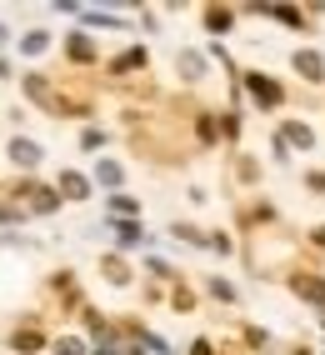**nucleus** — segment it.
<instances>
[{"instance_id": "obj_1", "label": "nucleus", "mask_w": 325, "mask_h": 355, "mask_svg": "<svg viewBox=\"0 0 325 355\" xmlns=\"http://www.w3.org/2000/svg\"><path fill=\"white\" fill-rule=\"evenodd\" d=\"M295 70L306 80H325V60L315 55V51H295Z\"/></svg>"}, {"instance_id": "obj_5", "label": "nucleus", "mask_w": 325, "mask_h": 355, "mask_svg": "<svg viewBox=\"0 0 325 355\" xmlns=\"http://www.w3.org/2000/svg\"><path fill=\"white\" fill-rule=\"evenodd\" d=\"M295 291H300V295H310V300H320V305H325V286H320V280H295Z\"/></svg>"}, {"instance_id": "obj_7", "label": "nucleus", "mask_w": 325, "mask_h": 355, "mask_svg": "<svg viewBox=\"0 0 325 355\" xmlns=\"http://www.w3.org/2000/svg\"><path fill=\"white\" fill-rule=\"evenodd\" d=\"M115 230H121V245H135V241H141V230H135V225H115Z\"/></svg>"}, {"instance_id": "obj_2", "label": "nucleus", "mask_w": 325, "mask_h": 355, "mask_svg": "<svg viewBox=\"0 0 325 355\" xmlns=\"http://www.w3.org/2000/svg\"><path fill=\"white\" fill-rule=\"evenodd\" d=\"M10 160H15V165H40V146H35V140H15V146H10Z\"/></svg>"}, {"instance_id": "obj_6", "label": "nucleus", "mask_w": 325, "mask_h": 355, "mask_svg": "<svg viewBox=\"0 0 325 355\" xmlns=\"http://www.w3.org/2000/svg\"><path fill=\"white\" fill-rule=\"evenodd\" d=\"M286 135H290V140H295V146H310V130H306V125H290V130H286Z\"/></svg>"}, {"instance_id": "obj_3", "label": "nucleus", "mask_w": 325, "mask_h": 355, "mask_svg": "<svg viewBox=\"0 0 325 355\" xmlns=\"http://www.w3.org/2000/svg\"><path fill=\"white\" fill-rule=\"evenodd\" d=\"M250 96H255V101H265V105H275V101H281V90H275L270 80H261V76H250Z\"/></svg>"}, {"instance_id": "obj_4", "label": "nucleus", "mask_w": 325, "mask_h": 355, "mask_svg": "<svg viewBox=\"0 0 325 355\" xmlns=\"http://www.w3.org/2000/svg\"><path fill=\"white\" fill-rule=\"evenodd\" d=\"M60 191L71 196V200H85V180H80L76 171H65V175H60Z\"/></svg>"}, {"instance_id": "obj_8", "label": "nucleus", "mask_w": 325, "mask_h": 355, "mask_svg": "<svg viewBox=\"0 0 325 355\" xmlns=\"http://www.w3.org/2000/svg\"><path fill=\"white\" fill-rule=\"evenodd\" d=\"M0 45H6V31H0Z\"/></svg>"}]
</instances>
